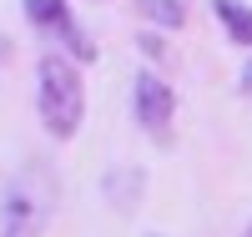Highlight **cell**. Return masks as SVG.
I'll use <instances>...</instances> for the list:
<instances>
[{
    "mask_svg": "<svg viewBox=\"0 0 252 237\" xmlns=\"http://www.w3.org/2000/svg\"><path fill=\"white\" fill-rule=\"evenodd\" d=\"M136 15L141 20H157L161 31H182V20H187L182 0H136Z\"/></svg>",
    "mask_w": 252,
    "mask_h": 237,
    "instance_id": "cell-6",
    "label": "cell"
},
{
    "mask_svg": "<svg viewBox=\"0 0 252 237\" xmlns=\"http://www.w3.org/2000/svg\"><path fill=\"white\" fill-rule=\"evenodd\" d=\"M56 212V177L51 167L26 162L0 187V237H40Z\"/></svg>",
    "mask_w": 252,
    "mask_h": 237,
    "instance_id": "cell-2",
    "label": "cell"
},
{
    "mask_svg": "<svg viewBox=\"0 0 252 237\" xmlns=\"http://www.w3.org/2000/svg\"><path fill=\"white\" fill-rule=\"evenodd\" d=\"M237 91H242V96H252V61H247V71L237 76Z\"/></svg>",
    "mask_w": 252,
    "mask_h": 237,
    "instance_id": "cell-7",
    "label": "cell"
},
{
    "mask_svg": "<svg viewBox=\"0 0 252 237\" xmlns=\"http://www.w3.org/2000/svg\"><path fill=\"white\" fill-rule=\"evenodd\" d=\"M212 10L222 20V31L237 40V46H252V5H242V0H212Z\"/></svg>",
    "mask_w": 252,
    "mask_h": 237,
    "instance_id": "cell-5",
    "label": "cell"
},
{
    "mask_svg": "<svg viewBox=\"0 0 252 237\" xmlns=\"http://www.w3.org/2000/svg\"><path fill=\"white\" fill-rule=\"evenodd\" d=\"M136 126L152 141H172V121H177V91L166 86L157 71H136Z\"/></svg>",
    "mask_w": 252,
    "mask_h": 237,
    "instance_id": "cell-3",
    "label": "cell"
},
{
    "mask_svg": "<svg viewBox=\"0 0 252 237\" xmlns=\"http://www.w3.org/2000/svg\"><path fill=\"white\" fill-rule=\"evenodd\" d=\"M20 10H26V20H31L35 31H46L51 40H61V46H66L81 66L96 61V46L86 40V31L76 26V15L66 10V0H20Z\"/></svg>",
    "mask_w": 252,
    "mask_h": 237,
    "instance_id": "cell-4",
    "label": "cell"
},
{
    "mask_svg": "<svg viewBox=\"0 0 252 237\" xmlns=\"http://www.w3.org/2000/svg\"><path fill=\"white\" fill-rule=\"evenodd\" d=\"M35 111L56 141H71L86 121V86H81L76 61L66 56H40L35 66Z\"/></svg>",
    "mask_w": 252,
    "mask_h": 237,
    "instance_id": "cell-1",
    "label": "cell"
},
{
    "mask_svg": "<svg viewBox=\"0 0 252 237\" xmlns=\"http://www.w3.org/2000/svg\"><path fill=\"white\" fill-rule=\"evenodd\" d=\"M242 237H252V222H247V232H242Z\"/></svg>",
    "mask_w": 252,
    "mask_h": 237,
    "instance_id": "cell-8",
    "label": "cell"
}]
</instances>
